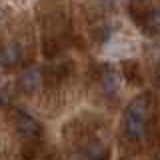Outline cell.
<instances>
[{
	"mask_svg": "<svg viewBox=\"0 0 160 160\" xmlns=\"http://www.w3.org/2000/svg\"><path fill=\"white\" fill-rule=\"evenodd\" d=\"M138 28L148 36H160V8H148L146 12L132 16Z\"/></svg>",
	"mask_w": 160,
	"mask_h": 160,
	"instance_id": "5",
	"label": "cell"
},
{
	"mask_svg": "<svg viewBox=\"0 0 160 160\" xmlns=\"http://www.w3.org/2000/svg\"><path fill=\"white\" fill-rule=\"evenodd\" d=\"M70 72H72V62L66 60V62H54V64H48L44 68V84L48 86H56V84L64 82Z\"/></svg>",
	"mask_w": 160,
	"mask_h": 160,
	"instance_id": "6",
	"label": "cell"
},
{
	"mask_svg": "<svg viewBox=\"0 0 160 160\" xmlns=\"http://www.w3.org/2000/svg\"><path fill=\"white\" fill-rule=\"evenodd\" d=\"M44 84V70L40 66H26L18 76V88L26 94H32Z\"/></svg>",
	"mask_w": 160,
	"mask_h": 160,
	"instance_id": "4",
	"label": "cell"
},
{
	"mask_svg": "<svg viewBox=\"0 0 160 160\" xmlns=\"http://www.w3.org/2000/svg\"><path fill=\"white\" fill-rule=\"evenodd\" d=\"M122 72H124V78L128 80V84H140L142 82V68L136 60H124L122 62Z\"/></svg>",
	"mask_w": 160,
	"mask_h": 160,
	"instance_id": "8",
	"label": "cell"
},
{
	"mask_svg": "<svg viewBox=\"0 0 160 160\" xmlns=\"http://www.w3.org/2000/svg\"><path fill=\"white\" fill-rule=\"evenodd\" d=\"M26 62V50L20 42H4L0 44V66L6 68V70H12V68H18Z\"/></svg>",
	"mask_w": 160,
	"mask_h": 160,
	"instance_id": "3",
	"label": "cell"
},
{
	"mask_svg": "<svg viewBox=\"0 0 160 160\" xmlns=\"http://www.w3.org/2000/svg\"><path fill=\"white\" fill-rule=\"evenodd\" d=\"M98 2H102V4H114L116 0H98Z\"/></svg>",
	"mask_w": 160,
	"mask_h": 160,
	"instance_id": "12",
	"label": "cell"
},
{
	"mask_svg": "<svg viewBox=\"0 0 160 160\" xmlns=\"http://www.w3.org/2000/svg\"><path fill=\"white\" fill-rule=\"evenodd\" d=\"M152 114H154V100L150 92H144L136 96L132 102L126 106L122 116V132L128 140H144L148 136L150 124H152Z\"/></svg>",
	"mask_w": 160,
	"mask_h": 160,
	"instance_id": "1",
	"label": "cell"
},
{
	"mask_svg": "<svg viewBox=\"0 0 160 160\" xmlns=\"http://www.w3.org/2000/svg\"><path fill=\"white\" fill-rule=\"evenodd\" d=\"M100 84H102V90L106 96H116L120 90V80L118 74L114 72L110 66H104L102 72H100Z\"/></svg>",
	"mask_w": 160,
	"mask_h": 160,
	"instance_id": "7",
	"label": "cell"
},
{
	"mask_svg": "<svg viewBox=\"0 0 160 160\" xmlns=\"http://www.w3.org/2000/svg\"><path fill=\"white\" fill-rule=\"evenodd\" d=\"M84 156H86V160H106L108 150L102 142H90L84 148Z\"/></svg>",
	"mask_w": 160,
	"mask_h": 160,
	"instance_id": "9",
	"label": "cell"
},
{
	"mask_svg": "<svg viewBox=\"0 0 160 160\" xmlns=\"http://www.w3.org/2000/svg\"><path fill=\"white\" fill-rule=\"evenodd\" d=\"M148 4H150V0H130V12H132V16H138V14L146 12Z\"/></svg>",
	"mask_w": 160,
	"mask_h": 160,
	"instance_id": "10",
	"label": "cell"
},
{
	"mask_svg": "<svg viewBox=\"0 0 160 160\" xmlns=\"http://www.w3.org/2000/svg\"><path fill=\"white\" fill-rule=\"evenodd\" d=\"M14 128L20 134V138H24L26 142H38L42 136V124L24 110L14 112Z\"/></svg>",
	"mask_w": 160,
	"mask_h": 160,
	"instance_id": "2",
	"label": "cell"
},
{
	"mask_svg": "<svg viewBox=\"0 0 160 160\" xmlns=\"http://www.w3.org/2000/svg\"><path fill=\"white\" fill-rule=\"evenodd\" d=\"M22 156H24V160H32L36 156V142H28L22 150Z\"/></svg>",
	"mask_w": 160,
	"mask_h": 160,
	"instance_id": "11",
	"label": "cell"
}]
</instances>
